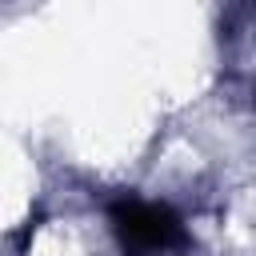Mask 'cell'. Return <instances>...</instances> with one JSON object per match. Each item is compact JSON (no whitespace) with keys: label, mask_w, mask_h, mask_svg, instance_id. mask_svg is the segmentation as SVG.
Returning a JSON list of instances; mask_svg holds the SVG:
<instances>
[{"label":"cell","mask_w":256,"mask_h":256,"mask_svg":"<svg viewBox=\"0 0 256 256\" xmlns=\"http://www.w3.org/2000/svg\"><path fill=\"white\" fill-rule=\"evenodd\" d=\"M112 232L120 236L124 252L132 256H148V252H164V248H176L184 240V228L180 220L172 216V208L164 204H148V200H116L112 212Z\"/></svg>","instance_id":"6da1fadb"}]
</instances>
